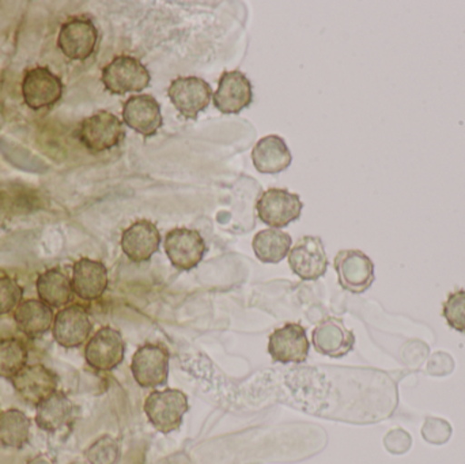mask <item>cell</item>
Returning <instances> with one entry per match:
<instances>
[{"mask_svg": "<svg viewBox=\"0 0 465 464\" xmlns=\"http://www.w3.org/2000/svg\"><path fill=\"white\" fill-rule=\"evenodd\" d=\"M171 354L160 343L147 342L139 346L131 360L130 370L139 387L157 390L166 386L169 380Z\"/></svg>", "mask_w": 465, "mask_h": 464, "instance_id": "3", "label": "cell"}, {"mask_svg": "<svg viewBox=\"0 0 465 464\" xmlns=\"http://www.w3.org/2000/svg\"><path fill=\"white\" fill-rule=\"evenodd\" d=\"M21 90L25 104L33 111H40L60 101L63 95V82L49 68L35 67L25 74Z\"/></svg>", "mask_w": 465, "mask_h": 464, "instance_id": "14", "label": "cell"}, {"mask_svg": "<svg viewBox=\"0 0 465 464\" xmlns=\"http://www.w3.org/2000/svg\"><path fill=\"white\" fill-rule=\"evenodd\" d=\"M412 439L410 433L403 429H393L385 438V447L395 455H403L411 449Z\"/></svg>", "mask_w": 465, "mask_h": 464, "instance_id": "32", "label": "cell"}, {"mask_svg": "<svg viewBox=\"0 0 465 464\" xmlns=\"http://www.w3.org/2000/svg\"><path fill=\"white\" fill-rule=\"evenodd\" d=\"M213 94L212 86L199 76H179L172 81L168 89L174 108L185 119L193 120L209 108Z\"/></svg>", "mask_w": 465, "mask_h": 464, "instance_id": "9", "label": "cell"}, {"mask_svg": "<svg viewBox=\"0 0 465 464\" xmlns=\"http://www.w3.org/2000/svg\"><path fill=\"white\" fill-rule=\"evenodd\" d=\"M35 424L44 432H64L75 420L76 406L67 394L56 391L35 408Z\"/></svg>", "mask_w": 465, "mask_h": 464, "instance_id": "21", "label": "cell"}, {"mask_svg": "<svg viewBox=\"0 0 465 464\" xmlns=\"http://www.w3.org/2000/svg\"><path fill=\"white\" fill-rule=\"evenodd\" d=\"M122 458L119 441L109 435L101 436L84 451V459L89 464H117Z\"/></svg>", "mask_w": 465, "mask_h": 464, "instance_id": "28", "label": "cell"}, {"mask_svg": "<svg viewBox=\"0 0 465 464\" xmlns=\"http://www.w3.org/2000/svg\"><path fill=\"white\" fill-rule=\"evenodd\" d=\"M303 203L297 193L283 188H270L257 199L256 212L260 221L272 229H282L297 221Z\"/></svg>", "mask_w": 465, "mask_h": 464, "instance_id": "8", "label": "cell"}, {"mask_svg": "<svg viewBox=\"0 0 465 464\" xmlns=\"http://www.w3.org/2000/svg\"><path fill=\"white\" fill-rule=\"evenodd\" d=\"M24 301V289L8 275L0 277V316L10 315Z\"/></svg>", "mask_w": 465, "mask_h": 464, "instance_id": "30", "label": "cell"}, {"mask_svg": "<svg viewBox=\"0 0 465 464\" xmlns=\"http://www.w3.org/2000/svg\"><path fill=\"white\" fill-rule=\"evenodd\" d=\"M38 300L52 310H62L70 305L74 291L71 277L60 269H49L41 272L35 281Z\"/></svg>", "mask_w": 465, "mask_h": 464, "instance_id": "24", "label": "cell"}, {"mask_svg": "<svg viewBox=\"0 0 465 464\" xmlns=\"http://www.w3.org/2000/svg\"><path fill=\"white\" fill-rule=\"evenodd\" d=\"M312 343L317 353L330 359H341L354 350L355 335L338 318L320 321L312 332Z\"/></svg>", "mask_w": 465, "mask_h": 464, "instance_id": "16", "label": "cell"}, {"mask_svg": "<svg viewBox=\"0 0 465 464\" xmlns=\"http://www.w3.org/2000/svg\"><path fill=\"white\" fill-rule=\"evenodd\" d=\"M292 240L286 232L281 229H264L260 231L252 242L254 255L262 263L276 264L281 263L284 258H287L292 250Z\"/></svg>", "mask_w": 465, "mask_h": 464, "instance_id": "26", "label": "cell"}, {"mask_svg": "<svg viewBox=\"0 0 465 464\" xmlns=\"http://www.w3.org/2000/svg\"><path fill=\"white\" fill-rule=\"evenodd\" d=\"M32 436V420L19 409L0 411V447L22 449Z\"/></svg>", "mask_w": 465, "mask_h": 464, "instance_id": "25", "label": "cell"}, {"mask_svg": "<svg viewBox=\"0 0 465 464\" xmlns=\"http://www.w3.org/2000/svg\"><path fill=\"white\" fill-rule=\"evenodd\" d=\"M289 266L302 281H316L324 277L328 269V258L322 239L303 236L290 250Z\"/></svg>", "mask_w": 465, "mask_h": 464, "instance_id": "15", "label": "cell"}, {"mask_svg": "<svg viewBox=\"0 0 465 464\" xmlns=\"http://www.w3.org/2000/svg\"><path fill=\"white\" fill-rule=\"evenodd\" d=\"M70 464H89L86 462V460H75V462H71Z\"/></svg>", "mask_w": 465, "mask_h": 464, "instance_id": "35", "label": "cell"}, {"mask_svg": "<svg viewBox=\"0 0 465 464\" xmlns=\"http://www.w3.org/2000/svg\"><path fill=\"white\" fill-rule=\"evenodd\" d=\"M161 233L157 225L149 220H139L131 223L123 232L120 239L124 255L134 263H144L160 251Z\"/></svg>", "mask_w": 465, "mask_h": 464, "instance_id": "19", "label": "cell"}, {"mask_svg": "<svg viewBox=\"0 0 465 464\" xmlns=\"http://www.w3.org/2000/svg\"><path fill=\"white\" fill-rule=\"evenodd\" d=\"M152 75L146 65L134 56L122 54L109 62L101 73V82L112 94L143 92L149 87Z\"/></svg>", "mask_w": 465, "mask_h": 464, "instance_id": "4", "label": "cell"}, {"mask_svg": "<svg viewBox=\"0 0 465 464\" xmlns=\"http://www.w3.org/2000/svg\"><path fill=\"white\" fill-rule=\"evenodd\" d=\"M442 318L450 329L465 334V289L450 291L442 304Z\"/></svg>", "mask_w": 465, "mask_h": 464, "instance_id": "29", "label": "cell"}, {"mask_svg": "<svg viewBox=\"0 0 465 464\" xmlns=\"http://www.w3.org/2000/svg\"><path fill=\"white\" fill-rule=\"evenodd\" d=\"M108 285V269L103 262L81 258L74 263L71 286L74 296L82 301H97L105 294Z\"/></svg>", "mask_w": 465, "mask_h": 464, "instance_id": "17", "label": "cell"}, {"mask_svg": "<svg viewBox=\"0 0 465 464\" xmlns=\"http://www.w3.org/2000/svg\"><path fill=\"white\" fill-rule=\"evenodd\" d=\"M215 108L223 114H237L253 101L251 81L241 71H225L213 94Z\"/></svg>", "mask_w": 465, "mask_h": 464, "instance_id": "20", "label": "cell"}, {"mask_svg": "<svg viewBox=\"0 0 465 464\" xmlns=\"http://www.w3.org/2000/svg\"><path fill=\"white\" fill-rule=\"evenodd\" d=\"M29 364V350L18 338L0 340V379L10 381Z\"/></svg>", "mask_w": 465, "mask_h": 464, "instance_id": "27", "label": "cell"}, {"mask_svg": "<svg viewBox=\"0 0 465 464\" xmlns=\"http://www.w3.org/2000/svg\"><path fill=\"white\" fill-rule=\"evenodd\" d=\"M453 370V360L450 354L437 353L428 364V372L434 376L450 375Z\"/></svg>", "mask_w": 465, "mask_h": 464, "instance_id": "33", "label": "cell"}, {"mask_svg": "<svg viewBox=\"0 0 465 464\" xmlns=\"http://www.w3.org/2000/svg\"><path fill=\"white\" fill-rule=\"evenodd\" d=\"M292 160L286 142L279 135L264 136L252 150V161L260 173H281L292 165Z\"/></svg>", "mask_w": 465, "mask_h": 464, "instance_id": "23", "label": "cell"}, {"mask_svg": "<svg viewBox=\"0 0 465 464\" xmlns=\"http://www.w3.org/2000/svg\"><path fill=\"white\" fill-rule=\"evenodd\" d=\"M0 411H2V410H0Z\"/></svg>", "mask_w": 465, "mask_h": 464, "instance_id": "36", "label": "cell"}, {"mask_svg": "<svg viewBox=\"0 0 465 464\" xmlns=\"http://www.w3.org/2000/svg\"><path fill=\"white\" fill-rule=\"evenodd\" d=\"M163 248L172 266L180 271L196 269L207 253L203 236L195 229L190 228H174L169 231Z\"/></svg>", "mask_w": 465, "mask_h": 464, "instance_id": "7", "label": "cell"}, {"mask_svg": "<svg viewBox=\"0 0 465 464\" xmlns=\"http://www.w3.org/2000/svg\"><path fill=\"white\" fill-rule=\"evenodd\" d=\"M125 131L122 120L108 111H98L86 117L79 127L82 144L92 153H103L119 146Z\"/></svg>", "mask_w": 465, "mask_h": 464, "instance_id": "5", "label": "cell"}, {"mask_svg": "<svg viewBox=\"0 0 465 464\" xmlns=\"http://www.w3.org/2000/svg\"><path fill=\"white\" fill-rule=\"evenodd\" d=\"M123 122L144 138H152L163 127L161 105L153 95L136 94L123 105Z\"/></svg>", "mask_w": 465, "mask_h": 464, "instance_id": "18", "label": "cell"}, {"mask_svg": "<svg viewBox=\"0 0 465 464\" xmlns=\"http://www.w3.org/2000/svg\"><path fill=\"white\" fill-rule=\"evenodd\" d=\"M125 350L127 345L119 330L101 327L84 345V361L95 372H112L124 361Z\"/></svg>", "mask_w": 465, "mask_h": 464, "instance_id": "2", "label": "cell"}, {"mask_svg": "<svg viewBox=\"0 0 465 464\" xmlns=\"http://www.w3.org/2000/svg\"><path fill=\"white\" fill-rule=\"evenodd\" d=\"M16 329L27 338H40L54 326V310L38 299L24 300L13 313Z\"/></svg>", "mask_w": 465, "mask_h": 464, "instance_id": "22", "label": "cell"}, {"mask_svg": "<svg viewBox=\"0 0 465 464\" xmlns=\"http://www.w3.org/2000/svg\"><path fill=\"white\" fill-rule=\"evenodd\" d=\"M26 464H54L52 462L51 458L45 457V455H38V457L33 458Z\"/></svg>", "mask_w": 465, "mask_h": 464, "instance_id": "34", "label": "cell"}, {"mask_svg": "<svg viewBox=\"0 0 465 464\" xmlns=\"http://www.w3.org/2000/svg\"><path fill=\"white\" fill-rule=\"evenodd\" d=\"M52 338L60 348L78 349L92 337L93 321L89 311L79 304H70L54 313Z\"/></svg>", "mask_w": 465, "mask_h": 464, "instance_id": "6", "label": "cell"}, {"mask_svg": "<svg viewBox=\"0 0 465 464\" xmlns=\"http://www.w3.org/2000/svg\"><path fill=\"white\" fill-rule=\"evenodd\" d=\"M14 391L27 405H40L46 398L59 391V378L44 364H27L10 380Z\"/></svg>", "mask_w": 465, "mask_h": 464, "instance_id": "10", "label": "cell"}, {"mask_svg": "<svg viewBox=\"0 0 465 464\" xmlns=\"http://www.w3.org/2000/svg\"><path fill=\"white\" fill-rule=\"evenodd\" d=\"M98 43V30L94 22L89 18L68 19L60 27L57 35V46L62 54L70 60L89 59L94 54Z\"/></svg>", "mask_w": 465, "mask_h": 464, "instance_id": "12", "label": "cell"}, {"mask_svg": "<svg viewBox=\"0 0 465 464\" xmlns=\"http://www.w3.org/2000/svg\"><path fill=\"white\" fill-rule=\"evenodd\" d=\"M336 274L339 283L350 293H365L374 282V263L362 251L344 250L336 255Z\"/></svg>", "mask_w": 465, "mask_h": 464, "instance_id": "13", "label": "cell"}, {"mask_svg": "<svg viewBox=\"0 0 465 464\" xmlns=\"http://www.w3.org/2000/svg\"><path fill=\"white\" fill-rule=\"evenodd\" d=\"M422 436L428 443L442 446L450 441V436H452V427L445 420L428 417L423 424Z\"/></svg>", "mask_w": 465, "mask_h": 464, "instance_id": "31", "label": "cell"}, {"mask_svg": "<svg viewBox=\"0 0 465 464\" xmlns=\"http://www.w3.org/2000/svg\"><path fill=\"white\" fill-rule=\"evenodd\" d=\"M143 411L157 432L169 435L182 428L183 420L190 411V402L182 390H154L144 400Z\"/></svg>", "mask_w": 465, "mask_h": 464, "instance_id": "1", "label": "cell"}, {"mask_svg": "<svg viewBox=\"0 0 465 464\" xmlns=\"http://www.w3.org/2000/svg\"><path fill=\"white\" fill-rule=\"evenodd\" d=\"M268 354L278 364H303L311 351L306 330L298 323H287L268 338Z\"/></svg>", "mask_w": 465, "mask_h": 464, "instance_id": "11", "label": "cell"}]
</instances>
